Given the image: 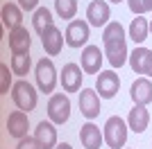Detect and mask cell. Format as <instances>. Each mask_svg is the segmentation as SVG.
<instances>
[{
    "instance_id": "obj_17",
    "label": "cell",
    "mask_w": 152,
    "mask_h": 149,
    "mask_svg": "<svg viewBox=\"0 0 152 149\" xmlns=\"http://www.w3.org/2000/svg\"><path fill=\"white\" fill-rule=\"evenodd\" d=\"M80 140H82L84 149H100L104 142V136H102L100 127H95L93 122L82 124V131H80Z\"/></svg>"
},
{
    "instance_id": "obj_21",
    "label": "cell",
    "mask_w": 152,
    "mask_h": 149,
    "mask_svg": "<svg viewBox=\"0 0 152 149\" xmlns=\"http://www.w3.org/2000/svg\"><path fill=\"white\" fill-rule=\"evenodd\" d=\"M55 12L61 20H75L77 0H55Z\"/></svg>"
},
{
    "instance_id": "obj_26",
    "label": "cell",
    "mask_w": 152,
    "mask_h": 149,
    "mask_svg": "<svg viewBox=\"0 0 152 149\" xmlns=\"http://www.w3.org/2000/svg\"><path fill=\"white\" fill-rule=\"evenodd\" d=\"M127 5L134 16H143L145 12H152V0H127Z\"/></svg>"
},
{
    "instance_id": "obj_24",
    "label": "cell",
    "mask_w": 152,
    "mask_h": 149,
    "mask_svg": "<svg viewBox=\"0 0 152 149\" xmlns=\"http://www.w3.org/2000/svg\"><path fill=\"white\" fill-rule=\"evenodd\" d=\"M125 38V27H123L118 20H111V23L104 27L102 32V43H111V41H123Z\"/></svg>"
},
{
    "instance_id": "obj_5",
    "label": "cell",
    "mask_w": 152,
    "mask_h": 149,
    "mask_svg": "<svg viewBox=\"0 0 152 149\" xmlns=\"http://www.w3.org/2000/svg\"><path fill=\"white\" fill-rule=\"evenodd\" d=\"M91 38V30L86 20H70L66 27V45L68 48H82Z\"/></svg>"
},
{
    "instance_id": "obj_25",
    "label": "cell",
    "mask_w": 152,
    "mask_h": 149,
    "mask_svg": "<svg viewBox=\"0 0 152 149\" xmlns=\"http://www.w3.org/2000/svg\"><path fill=\"white\" fill-rule=\"evenodd\" d=\"M30 66H32L30 54H14V56H12V72H14V74L25 77V74L30 72Z\"/></svg>"
},
{
    "instance_id": "obj_28",
    "label": "cell",
    "mask_w": 152,
    "mask_h": 149,
    "mask_svg": "<svg viewBox=\"0 0 152 149\" xmlns=\"http://www.w3.org/2000/svg\"><path fill=\"white\" fill-rule=\"evenodd\" d=\"M16 149H41V147H39L37 138H30V136H25V138H20V140H18Z\"/></svg>"
},
{
    "instance_id": "obj_20",
    "label": "cell",
    "mask_w": 152,
    "mask_h": 149,
    "mask_svg": "<svg viewBox=\"0 0 152 149\" xmlns=\"http://www.w3.org/2000/svg\"><path fill=\"white\" fill-rule=\"evenodd\" d=\"M150 34V20L143 18V16H134V20L129 23V38L134 43H143Z\"/></svg>"
},
{
    "instance_id": "obj_1",
    "label": "cell",
    "mask_w": 152,
    "mask_h": 149,
    "mask_svg": "<svg viewBox=\"0 0 152 149\" xmlns=\"http://www.w3.org/2000/svg\"><path fill=\"white\" fill-rule=\"evenodd\" d=\"M127 129H129V124H127L121 115H111V118L104 122V131H102L107 147L109 149L125 147V142H127Z\"/></svg>"
},
{
    "instance_id": "obj_19",
    "label": "cell",
    "mask_w": 152,
    "mask_h": 149,
    "mask_svg": "<svg viewBox=\"0 0 152 149\" xmlns=\"http://www.w3.org/2000/svg\"><path fill=\"white\" fill-rule=\"evenodd\" d=\"M127 124H129V129L134 133H143L148 129V124H150V111H148L145 106L134 104V108L127 115Z\"/></svg>"
},
{
    "instance_id": "obj_11",
    "label": "cell",
    "mask_w": 152,
    "mask_h": 149,
    "mask_svg": "<svg viewBox=\"0 0 152 149\" xmlns=\"http://www.w3.org/2000/svg\"><path fill=\"white\" fill-rule=\"evenodd\" d=\"M34 138H37V142L41 149H55L57 147V129H55V122H41L37 124V129H34Z\"/></svg>"
},
{
    "instance_id": "obj_2",
    "label": "cell",
    "mask_w": 152,
    "mask_h": 149,
    "mask_svg": "<svg viewBox=\"0 0 152 149\" xmlns=\"http://www.w3.org/2000/svg\"><path fill=\"white\" fill-rule=\"evenodd\" d=\"M12 99H14V104L18 106L20 111L30 113V111H34V108H37L39 93H37V88L32 86L30 81L18 79V81L12 86Z\"/></svg>"
},
{
    "instance_id": "obj_32",
    "label": "cell",
    "mask_w": 152,
    "mask_h": 149,
    "mask_svg": "<svg viewBox=\"0 0 152 149\" xmlns=\"http://www.w3.org/2000/svg\"><path fill=\"white\" fill-rule=\"evenodd\" d=\"M109 2H116V5H118V2H123V0H109Z\"/></svg>"
},
{
    "instance_id": "obj_31",
    "label": "cell",
    "mask_w": 152,
    "mask_h": 149,
    "mask_svg": "<svg viewBox=\"0 0 152 149\" xmlns=\"http://www.w3.org/2000/svg\"><path fill=\"white\" fill-rule=\"evenodd\" d=\"M55 149H73V147H70L68 142H59V145H57V147H55Z\"/></svg>"
},
{
    "instance_id": "obj_6",
    "label": "cell",
    "mask_w": 152,
    "mask_h": 149,
    "mask_svg": "<svg viewBox=\"0 0 152 149\" xmlns=\"http://www.w3.org/2000/svg\"><path fill=\"white\" fill-rule=\"evenodd\" d=\"M118 88H121V77H118L114 70H104V72L98 74V79H95V90L100 93V97H104V99L116 97Z\"/></svg>"
},
{
    "instance_id": "obj_18",
    "label": "cell",
    "mask_w": 152,
    "mask_h": 149,
    "mask_svg": "<svg viewBox=\"0 0 152 149\" xmlns=\"http://www.w3.org/2000/svg\"><path fill=\"white\" fill-rule=\"evenodd\" d=\"M0 18H2V25L12 32V30H16V27L23 25V9H20V5L5 2L2 9H0Z\"/></svg>"
},
{
    "instance_id": "obj_22",
    "label": "cell",
    "mask_w": 152,
    "mask_h": 149,
    "mask_svg": "<svg viewBox=\"0 0 152 149\" xmlns=\"http://www.w3.org/2000/svg\"><path fill=\"white\" fill-rule=\"evenodd\" d=\"M148 54H150V50L148 48H136L129 54V66L136 74H145V63H148Z\"/></svg>"
},
{
    "instance_id": "obj_33",
    "label": "cell",
    "mask_w": 152,
    "mask_h": 149,
    "mask_svg": "<svg viewBox=\"0 0 152 149\" xmlns=\"http://www.w3.org/2000/svg\"><path fill=\"white\" fill-rule=\"evenodd\" d=\"M150 34H152V20H150Z\"/></svg>"
},
{
    "instance_id": "obj_7",
    "label": "cell",
    "mask_w": 152,
    "mask_h": 149,
    "mask_svg": "<svg viewBox=\"0 0 152 149\" xmlns=\"http://www.w3.org/2000/svg\"><path fill=\"white\" fill-rule=\"evenodd\" d=\"M109 16H111L109 2H104V0H91L89 2V7H86V20H89V25H93V27H107Z\"/></svg>"
},
{
    "instance_id": "obj_14",
    "label": "cell",
    "mask_w": 152,
    "mask_h": 149,
    "mask_svg": "<svg viewBox=\"0 0 152 149\" xmlns=\"http://www.w3.org/2000/svg\"><path fill=\"white\" fill-rule=\"evenodd\" d=\"M30 45H32V36L23 25L9 32V50H12V54H30Z\"/></svg>"
},
{
    "instance_id": "obj_10",
    "label": "cell",
    "mask_w": 152,
    "mask_h": 149,
    "mask_svg": "<svg viewBox=\"0 0 152 149\" xmlns=\"http://www.w3.org/2000/svg\"><path fill=\"white\" fill-rule=\"evenodd\" d=\"M80 111L86 120H93L100 115V95L93 88H82L80 93Z\"/></svg>"
},
{
    "instance_id": "obj_9",
    "label": "cell",
    "mask_w": 152,
    "mask_h": 149,
    "mask_svg": "<svg viewBox=\"0 0 152 149\" xmlns=\"http://www.w3.org/2000/svg\"><path fill=\"white\" fill-rule=\"evenodd\" d=\"M64 41H66V36H61L57 25H48L41 32V43H43V50L48 56H57L64 48Z\"/></svg>"
},
{
    "instance_id": "obj_4",
    "label": "cell",
    "mask_w": 152,
    "mask_h": 149,
    "mask_svg": "<svg viewBox=\"0 0 152 149\" xmlns=\"http://www.w3.org/2000/svg\"><path fill=\"white\" fill-rule=\"evenodd\" d=\"M48 118L55 124H64L70 118V99L66 93H55L48 99Z\"/></svg>"
},
{
    "instance_id": "obj_27",
    "label": "cell",
    "mask_w": 152,
    "mask_h": 149,
    "mask_svg": "<svg viewBox=\"0 0 152 149\" xmlns=\"http://www.w3.org/2000/svg\"><path fill=\"white\" fill-rule=\"evenodd\" d=\"M9 84H12V74H9V66L0 63V95L9 93Z\"/></svg>"
},
{
    "instance_id": "obj_3",
    "label": "cell",
    "mask_w": 152,
    "mask_h": 149,
    "mask_svg": "<svg viewBox=\"0 0 152 149\" xmlns=\"http://www.w3.org/2000/svg\"><path fill=\"white\" fill-rule=\"evenodd\" d=\"M34 77H37V86L41 93H52L55 86H57V70H55V63L52 59H41L37 63V70H34Z\"/></svg>"
},
{
    "instance_id": "obj_16",
    "label": "cell",
    "mask_w": 152,
    "mask_h": 149,
    "mask_svg": "<svg viewBox=\"0 0 152 149\" xmlns=\"http://www.w3.org/2000/svg\"><path fill=\"white\" fill-rule=\"evenodd\" d=\"M102 52L98 45H86L82 50V70L86 74H98L102 68Z\"/></svg>"
},
{
    "instance_id": "obj_12",
    "label": "cell",
    "mask_w": 152,
    "mask_h": 149,
    "mask_svg": "<svg viewBox=\"0 0 152 149\" xmlns=\"http://www.w3.org/2000/svg\"><path fill=\"white\" fill-rule=\"evenodd\" d=\"M129 97H132L134 104L139 106H148L152 102V81L150 77H139V79L132 84L129 88Z\"/></svg>"
},
{
    "instance_id": "obj_30",
    "label": "cell",
    "mask_w": 152,
    "mask_h": 149,
    "mask_svg": "<svg viewBox=\"0 0 152 149\" xmlns=\"http://www.w3.org/2000/svg\"><path fill=\"white\" fill-rule=\"evenodd\" d=\"M145 77H150V79H152V50H150V54H148V63H145Z\"/></svg>"
},
{
    "instance_id": "obj_15",
    "label": "cell",
    "mask_w": 152,
    "mask_h": 149,
    "mask_svg": "<svg viewBox=\"0 0 152 149\" xmlns=\"http://www.w3.org/2000/svg\"><path fill=\"white\" fill-rule=\"evenodd\" d=\"M104 45V56H107V61L114 66V68H123L127 61V43L125 38L123 41H111V43H102Z\"/></svg>"
},
{
    "instance_id": "obj_23",
    "label": "cell",
    "mask_w": 152,
    "mask_h": 149,
    "mask_svg": "<svg viewBox=\"0 0 152 149\" xmlns=\"http://www.w3.org/2000/svg\"><path fill=\"white\" fill-rule=\"evenodd\" d=\"M32 25H34V30L41 34L48 25H52V12L48 7H39L37 12H34V16H32Z\"/></svg>"
},
{
    "instance_id": "obj_8",
    "label": "cell",
    "mask_w": 152,
    "mask_h": 149,
    "mask_svg": "<svg viewBox=\"0 0 152 149\" xmlns=\"http://www.w3.org/2000/svg\"><path fill=\"white\" fill-rule=\"evenodd\" d=\"M84 70L77 63H66L61 70V86L64 93H80L82 90V79H84Z\"/></svg>"
},
{
    "instance_id": "obj_29",
    "label": "cell",
    "mask_w": 152,
    "mask_h": 149,
    "mask_svg": "<svg viewBox=\"0 0 152 149\" xmlns=\"http://www.w3.org/2000/svg\"><path fill=\"white\" fill-rule=\"evenodd\" d=\"M18 5H20V9L23 12H37L39 9V0H18Z\"/></svg>"
},
{
    "instance_id": "obj_13",
    "label": "cell",
    "mask_w": 152,
    "mask_h": 149,
    "mask_svg": "<svg viewBox=\"0 0 152 149\" xmlns=\"http://www.w3.org/2000/svg\"><path fill=\"white\" fill-rule=\"evenodd\" d=\"M27 129H30V120H27V113L25 111H14L9 113V118H7V133L16 140L27 136Z\"/></svg>"
}]
</instances>
